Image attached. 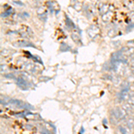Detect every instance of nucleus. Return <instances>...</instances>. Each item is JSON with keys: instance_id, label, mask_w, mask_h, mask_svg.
Instances as JSON below:
<instances>
[{"instance_id": "nucleus-14", "label": "nucleus", "mask_w": 134, "mask_h": 134, "mask_svg": "<svg viewBox=\"0 0 134 134\" xmlns=\"http://www.w3.org/2000/svg\"><path fill=\"white\" fill-rule=\"evenodd\" d=\"M81 130H82V131H81L80 134H82V133H83V132H84V129H83V127H82V129H81Z\"/></svg>"}, {"instance_id": "nucleus-4", "label": "nucleus", "mask_w": 134, "mask_h": 134, "mask_svg": "<svg viewBox=\"0 0 134 134\" xmlns=\"http://www.w3.org/2000/svg\"><path fill=\"white\" fill-rule=\"evenodd\" d=\"M130 89H131V84H130V82L128 81H125L122 83L121 85V91L123 93H129Z\"/></svg>"}, {"instance_id": "nucleus-2", "label": "nucleus", "mask_w": 134, "mask_h": 134, "mask_svg": "<svg viewBox=\"0 0 134 134\" xmlns=\"http://www.w3.org/2000/svg\"><path fill=\"white\" fill-rule=\"evenodd\" d=\"M10 104H14L16 106H18L19 108H22V109H25L26 106H30L28 104H26V103L22 102L21 100H14V99H12V100H10Z\"/></svg>"}, {"instance_id": "nucleus-17", "label": "nucleus", "mask_w": 134, "mask_h": 134, "mask_svg": "<svg viewBox=\"0 0 134 134\" xmlns=\"http://www.w3.org/2000/svg\"><path fill=\"white\" fill-rule=\"evenodd\" d=\"M133 119H134V117H133Z\"/></svg>"}, {"instance_id": "nucleus-18", "label": "nucleus", "mask_w": 134, "mask_h": 134, "mask_svg": "<svg viewBox=\"0 0 134 134\" xmlns=\"http://www.w3.org/2000/svg\"><path fill=\"white\" fill-rule=\"evenodd\" d=\"M133 85H134V84H133Z\"/></svg>"}, {"instance_id": "nucleus-7", "label": "nucleus", "mask_w": 134, "mask_h": 134, "mask_svg": "<svg viewBox=\"0 0 134 134\" xmlns=\"http://www.w3.org/2000/svg\"><path fill=\"white\" fill-rule=\"evenodd\" d=\"M118 131L121 134H131V132H130L131 130H130L127 126L125 127V126H123V125H119Z\"/></svg>"}, {"instance_id": "nucleus-3", "label": "nucleus", "mask_w": 134, "mask_h": 134, "mask_svg": "<svg viewBox=\"0 0 134 134\" xmlns=\"http://www.w3.org/2000/svg\"><path fill=\"white\" fill-rule=\"evenodd\" d=\"M16 83H17L18 87L22 89H28V83L25 80L22 78H18L16 79Z\"/></svg>"}, {"instance_id": "nucleus-16", "label": "nucleus", "mask_w": 134, "mask_h": 134, "mask_svg": "<svg viewBox=\"0 0 134 134\" xmlns=\"http://www.w3.org/2000/svg\"><path fill=\"white\" fill-rule=\"evenodd\" d=\"M133 134H134V131H133Z\"/></svg>"}, {"instance_id": "nucleus-10", "label": "nucleus", "mask_w": 134, "mask_h": 134, "mask_svg": "<svg viewBox=\"0 0 134 134\" xmlns=\"http://www.w3.org/2000/svg\"><path fill=\"white\" fill-rule=\"evenodd\" d=\"M65 20H66V24H67V26H68L69 28H72V27H74V24L72 23V22L70 20V18L67 17V16H66Z\"/></svg>"}, {"instance_id": "nucleus-12", "label": "nucleus", "mask_w": 134, "mask_h": 134, "mask_svg": "<svg viewBox=\"0 0 134 134\" xmlns=\"http://www.w3.org/2000/svg\"><path fill=\"white\" fill-rule=\"evenodd\" d=\"M110 122L112 123V124H117V122H118V120L117 119H115V117H113V116H110Z\"/></svg>"}, {"instance_id": "nucleus-15", "label": "nucleus", "mask_w": 134, "mask_h": 134, "mask_svg": "<svg viewBox=\"0 0 134 134\" xmlns=\"http://www.w3.org/2000/svg\"><path fill=\"white\" fill-rule=\"evenodd\" d=\"M132 75H133V76H134V69H133V70H132Z\"/></svg>"}, {"instance_id": "nucleus-9", "label": "nucleus", "mask_w": 134, "mask_h": 134, "mask_svg": "<svg viewBox=\"0 0 134 134\" xmlns=\"http://www.w3.org/2000/svg\"><path fill=\"white\" fill-rule=\"evenodd\" d=\"M110 12H108V13H106L105 15H102V19L104 20L105 22H110L111 21V18H112V15H110Z\"/></svg>"}, {"instance_id": "nucleus-11", "label": "nucleus", "mask_w": 134, "mask_h": 134, "mask_svg": "<svg viewBox=\"0 0 134 134\" xmlns=\"http://www.w3.org/2000/svg\"><path fill=\"white\" fill-rule=\"evenodd\" d=\"M69 48H69L68 46H66L65 43H62V46H61V48H60V49H61V51H65V49L68 50Z\"/></svg>"}, {"instance_id": "nucleus-1", "label": "nucleus", "mask_w": 134, "mask_h": 134, "mask_svg": "<svg viewBox=\"0 0 134 134\" xmlns=\"http://www.w3.org/2000/svg\"><path fill=\"white\" fill-rule=\"evenodd\" d=\"M111 116L115 117V119L119 120H124L126 118V116L128 115V113H126V111L121 106H116L113 107V109L111 110Z\"/></svg>"}, {"instance_id": "nucleus-6", "label": "nucleus", "mask_w": 134, "mask_h": 134, "mask_svg": "<svg viewBox=\"0 0 134 134\" xmlns=\"http://www.w3.org/2000/svg\"><path fill=\"white\" fill-rule=\"evenodd\" d=\"M16 45L18 46H32V48H36L32 43H30L29 41H26V40H18L16 42Z\"/></svg>"}, {"instance_id": "nucleus-5", "label": "nucleus", "mask_w": 134, "mask_h": 134, "mask_svg": "<svg viewBox=\"0 0 134 134\" xmlns=\"http://www.w3.org/2000/svg\"><path fill=\"white\" fill-rule=\"evenodd\" d=\"M122 107H123V108L124 109L125 111H126V113H128V115H132V113H133V112H134L133 106L131 105H130L128 102L124 103Z\"/></svg>"}, {"instance_id": "nucleus-8", "label": "nucleus", "mask_w": 134, "mask_h": 134, "mask_svg": "<svg viewBox=\"0 0 134 134\" xmlns=\"http://www.w3.org/2000/svg\"><path fill=\"white\" fill-rule=\"evenodd\" d=\"M126 126L131 130V131H134V119L131 117V118H129L126 122Z\"/></svg>"}, {"instance_id": "nucleus-13", "label": "nucleus", "mask_w": 134, "mask_h": 134, "mask_svg": "<svg viewBox=\"0 0 134 134\" xmlns=\"http://www.w3.org/2000/svg\"><path fill=\"white\" fill-rule=\"evenodd\" d=\"M5 77H6V78H13V79H15V77L14 76L13 74H6V75H5Z\"/></svg>"}]
</instances>
